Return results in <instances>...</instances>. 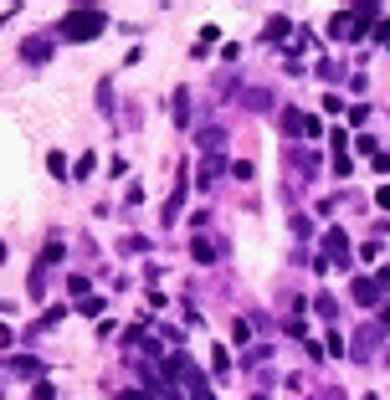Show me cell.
<instances>
[{"mask_svg":"<svg viewBox=\"0 0 390 400\" xmlns=\"http://www.w3.org/2000/svg\"><path fill=\"white\" fill-rule=\"evenodd\" d=\"M241 108H252V113H267V108H272V98L262 93V87H246V93H241Z\"/></svg>","mask_w":390,"mask_h":400,"instance_id":"obj_10","label":"cell"},{"mask_svg":"<svg viewBox=\"0 0 390 400\" xmlns=\"http://www.w3.org/2000/svg\"><path fill=\"white\" fill-rule=\"evenodd\" d=\"M77 308H83V313H87V318H98V313H103V298H83V303H77Z\"/></svg>","mask_w":390,"mask_h":400,"instance_id":"obj_19","label":"cell"},{"mask_svg":"<svg viewBox=\"0 0 390 400\" xmlns=\"http://www.w3.org/2000/svg\"><path fill=\"white\" fill-rule=\"evenodd\" d=\"M375 205H380V211H390V185H380V190H375Z\"/></svg>","mask_w":390,"mask_h":400,"instance_id":"obj_21","label":"cell"},{"mask_svg":"<svg viewBox=\"0 0 390 400\" xmlns=\"http://www.w3.org/2000/svg\"><path fill=\"white\" fill-rule=\"evenodd\" d=\"M349 298H355L359 308H375V303H380V282H375V277H355V288H349Z\"/></svg>","mask_w":390,"mask_h":400,"instance_id":"obj_5","label":"cell"},{"mask_svg":"<svg viewBox=\"0 0 390 400\" xmlns=\"http://www.w3.org/2000/svg\"><path fill=\"white\" fill-rule=\"evenodd\" d=\"M170 108H175V123L185 128V123H190V87H180V93L170 98Z\"/></svg>","mask_w":390,"mask_h":400,"instance_id":"obj_11","label":"cell"},{"mask_svg":"<svg viewBox=\"0 0 390 400\" xmlns=\"http://www.w3.org/2000/svg\"><path fill=\"white\" fill-rule=\"evenodd\" d=\"M252 400H267V395H252Z\"/></svg>","mask_w":390,"mask_h":400,"instance_id":"obj_24","label":"cell"},{"mask_svg":"<svg viewBox=\"0 0 390 400\" xmlns=\"http://www.w3.org/2000/svg\"><path fill=\"white\" fill-rule=\"evenodd\" d=\"M201 154H226V128H201Z\"/></svg>","mask_w":390,"mask_h":400,"instance_id":"obj_9","label":"cell"},{"mask_svg":"<svg viewBox=\"0 0 390 400\" xmlns=\"http://www.w3.org/2000/svg\"><path fill=\"white\" fill-rule=\"evenodd\" d=\"M113 400H154V390H119Z\"/></svg>","mask_w":390,"mask_h":400,"instance_id":"obj_20","label":"cell"},{"mask_svg":"<svg viewBox=\"0 0 390 400\" xmlns=\"http://www.w3.org/2000/svg\"><path fill=\"white\" fill-rule=\"evenodd\" d=\"M103 26H108L103 6H72L67 16H62V36H67V42H93Z\"/></svg>","mask_w":390,"mask_h":400,"instance_id":"obj_1","label":"cell"},{"mask_svg":"<svg viewBox=\"0 0 390 400\" xmlns=\"http://www.w3.org/2000/svg\"><path fill=\"white\" fill-rule=\"evenodd\" d=\"M42 293H46V267L36 262V267H31V298H42Z\"/></svg>","mask_w":390,"mask_h":400,"instance_id":"obj_16","label":"cell"},{"mask_svg":"<svg viewBox=\"0 0 390 400\" xmlns=\"http://www.w3.org/2000/svg\"><path fill=\"white\" fill-rule=\"evenodd\" d=\"M349 262V236L339 226H329L323 231V256H319V272H329V267H344Z\"/></svg>","mask_w":390,"mask_h":400,"instance_id":"obj_2","label":"cell"},{"mask_svg":"<svg viewBox=\"0 0 390 400\" xmlns=\"http://www.w3.org/2000/svg\"><path fill=\"white\" fill-rule=\"evenodd\" d=\"M282 159H288V164H293V170L303 175V180H314V170H319V159H314L308 149H298V144H293V149H282Z\"/></svg>","mask_w":390,"mask_h":400,"instance_id":"obj_6","label":"cell"},{"mask_svg":"<svg viewBox=\"0 0 390 400\" xmlns=\"http://www.w3.org/2000/svg\"><path fill=\"white\" fill-rule=\"evenodd\" d=\"M329 36H339V42H355V36H365V26H359L355 10H339V16H329Z\"/></svg>","mask_w":390,"mask_h":400,"instance_id":"obj_4","label":"cell"},{"mask_svg":"<svg viewBox=\"0 0 390 400\" xmlns=\"http://www.w3.org/2000/svg\"><path fill=\"white\" fill-rule=\"evenodd\" d=\"M6 369H16V375H42V359H31V354H16V359H6Z\"/></svg>","mask_w":390,"mask_h":400,"instance_id":"obj_12","label":"cell"},{"mask_svg":"<svg viewBox=\"0 0 390 400\" xmlns=\"http://www.w3.org/2000/svg\"><path fill=\"white\" fill-rule=\"evenodd\" d=\"M282 36H288V16H272L267 21V42H282Z\"/></svg>","mask_w":390,"mask_h":400,"instance_id":"obj_15","label":"cell"},{"mask_svg":"<svg viewBox=\"0 0 390 400\" xmlns=\"http://www.w3.org/2000/svg\"><path fill=\"white\" fill-rule=\"evenodd\" d=\"M190 256H195V262H216V247H211V236H195V241H190Z\"/></svg>","mask_w":390,"mask_h":400,"instance_id":"obj_14","label":"cell"},{"mask_svg":"<svg viewBox=\"0 0 390 400\" xmlns=\"http://www.w3.org/2000/svg\"><path fill=\"white\" fill-rule=\"evenodd\" d=\"M380 324H385V329H390V308H385V313H380Z\"/></svg>","mask_w":390,"mask_h":400,"instance_id":"obj_23","label":"cell"},{"mask_svg":"<svg viewBox=\"0 0 390 400\" xmlns=\"http://www.w3.org/2000/svg\"><path fill=\"white\" fill-rule=\"evenodd\" d=\"M62 256H67V252H62V241H46V247H42V267H51V262H62Z\"/></svg>","mask_w":390,"mask_h":400,"instance_id":"obj_17","label":"cell"},{"mask_svg":"<svg viewBox=\"0 0 390 400\" xmlns=\"http://www.w3.org/2000/svg\"><path fill=\"white\" fill-rule=\"evenodd\" d=\"M221 175H226V154H201V190Z\"/></svg>","mask_w":390,"mask_h":400,"instance_id":"obj_7","label":"cell"},{"mask_svg":"<svg viewBox=\"0 0 390 400\" xmlns=\"http://www.w3.org/2000/svg\"><path fill=\"white\" fill-rule=\"evenodd\" d=\"M180 205H185V180H175L170 200H164V221H175V216H180Z\"/></svg>","mask_w":390,"mask_h":400,"instance_id":"obj_13","label":"cell"},{"mask_svg":"<svg viewBox=\"0 0 390 400\" xmlns=\"http://www.w3.org/2000/svg\"><path fill=\"white\" fill-rule=\"evenodd\" d=\"M375 349H380V329H375V324H365V329L355 333V344H349V359H355V365H365V359H370Z\"/></svg>","mask_w":390,"mask_h":400,"instance_id":"obj_3","label":"cell"},{"mask_svg":"<svg viewBox=\"0 0 390 400\" xmlns=\"http://www.w3.org/2000/svg\"><path fill=\"white\" fill-rule=\"evenodd\" d=\"M375 42H380V46H390V21H380V31H375Z\"/></svg>","mask_w":390,"mask_h":400,"instance_id":"obj_22","label":"cell"},{"mask_svg":"<svg viewBox=\"0 0 390 400\" xmlns=\"http://www.w3.org/2000/svg\"><path fill=\"white\" fill-rule=\"evenodd\" d=\"M314 313H319V318H329V324H334V313H339V303H334V298H319V303H314Z\"/></svg>","mask_w":390,"mask_h":400,"instance_id":"obj_18","label":"cell"},{"mask_svg":"<svg viewBox=\"0 0 390 400\" xmlns=\"http://www.w3.org/2000/svg\"><path fill=\"white\" fill-rule=\"evenodd\" d=\"M21 57H26V62H31V67H36V62H46V57H51V42H46V36H26Z\"/></svg>","mask_w":390,"mask_h":400,"instance_id":"obj_8","label":"cell"}]
</instances>
